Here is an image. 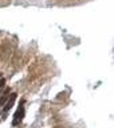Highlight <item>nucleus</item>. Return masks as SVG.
I'll return each instance as SVG.
<instances>
[{
    "instance_id": "nucleus-3",
    "label": "nucleus",
    "mask_w": 114,
    "mask_h": 128,
    "mask_svg": "<svg viewBox=\"0 0 114 128\" xmlns=\"http://www.w3.org/2000/svg\"><path fill=\"white\" fill-rule=\"evenodd\" d=\"M11 88H8V86H7V88L4 89V92H3V94H1V97H0V106H3L5 104V101L7 100H8V97H9V94H11Z\"/></svg>"
},
{
    "instance_id": "nucleus-5",
    "label": "nucleus",
    "mask_w": 114,
    "mask_h": 128,
    "mask_svg": "<svg viewBox=\"0 0 114 128\" xmlns=\"http://www.w3.org/2000/svg\"><path fill=\"white\" fill-rule=\"evenodd\" d=\"M0 78H1V73H0Z\"/></svg>"
},
{
    "instance_id": "nucleus-2",
    "label": "nucleus",
    "mask_w": 114,
    "mask_h": 128,
    "mask_svg": "<svg viewBox=\"0 0 114 128\" xmlns=\"http://www.w3.org/2000/svg\"><path fill=\"white\" fill-rule=\"evenodd\" d=\"M16 93H11L9 94V97H8V100L5 101V104H4V112H8L9 109L13 106V104H15V100H16Z\"/></svg>"
},
{
    "instance_id": "nucleus-1",
    "label": "nucleus",
    "mask_w": 114,
    "mask_h": 128,
    "mask_svg": "<svg viewBox=\"0 0 114 128\" xmlns=\"http://www.w3.org/2000/svg\"><path fill=\"white\" fill-rule=\"evenodd\" d=\"M23 116H24V106H23V105H20L19 108H18V110H16L15 116H13L12 126H13V127L19 126V124L22 123V120H23Z\"/></svg>"
},
{
    "instance_id": "nucleus-4",
    "label": "nucleus",
    "mask_w": 114,
    "mask_h": 128,
    "mask_svg": "<svg viewBox=\"0 0 114 128\" xmlns=\"http://www.w3.org/2000/svg\"><path fill=\"white\" fill-rule=\"evenodd\" d=\"M4 88H5V80L1 77V78H0V92H1Z\"/></svg>"
}]
</instances>
